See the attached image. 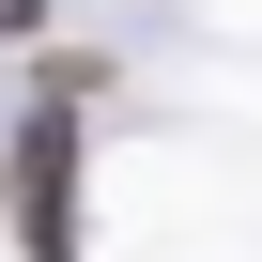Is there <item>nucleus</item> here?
<instances>
[{
    "mask_svg": "<svg viewBox=\"0 0 262 262\" xmlns=\"http://www.w3.org/2000/svg\"><path fill=\"white\" fill-rule=\"evenodd\" d=\"M31 31H47V0H0V47H31Z\"/></svg>",
    "mask_w": 262,
    "mask_h": 262,
    "instance_id": "2",
    "label": "nucleus"
},
{
    "mask_svg": "<svg viewBox=\"0 0 262 262\" xmlns=\"http://www.w3.org/2000/svg\"><path fill=\"white\" fill-rule=\"evenodd\" d=\"M16 231H31V262H77V139H62V108L16 139Z\"/></svg>",
    "mask_w": 262,
    "mask_h": 262,
    "instance_id": "1",
    "label": "nucleus"
}]
</instances>
